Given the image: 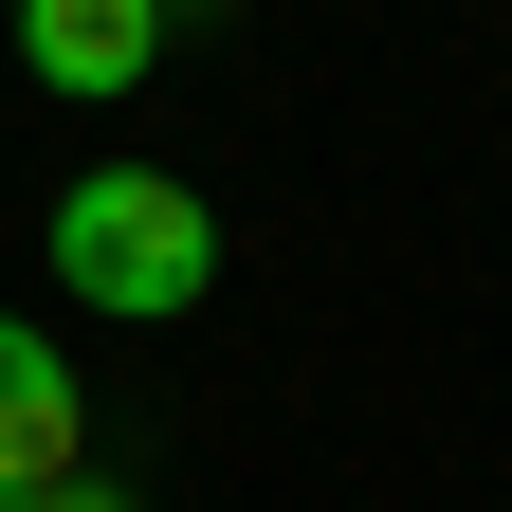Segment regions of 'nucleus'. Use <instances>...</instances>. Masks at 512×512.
I'll return each mask as SVG.
<instances>
[{"label":"nucleus","instance_id":"f257e3e1","mask_svg":"<svg viewBox=\"0 0 512 512\" xmlns=\"http://www.w3.org/2000/svg\"><path fill=\"white\" fill-rule=\"evenodd\" d=\"M55 293L110 311V330H183L220 293V202L165 165H74L55 183Z\"/></svg>","mask_w":512,"mask_h":512},{"label":"nucleus","instance_id":"f03ea898","mask_svg":"<svg viewBox=\"0 0 512 512\" xmlns=\"http://www.w3.org/2000/svg\"><path fill=\"white\" fill-rule=\"evenodd\" d=\"M37 476H92V384L55 330L0 311V494H37Z\"/></svg>","mask_w":512,"mask_h":512},{"label":"nucleus","instance_id":"7ed1b4c3","mask_svg":"<svg viewBox=\"0 0 512 512\" xmlns=\"http://www.w3.org/2000/svg\"><path fill=\"white\" fill-rule=\"evenodd\" d=\"M19 55H37V92L110 110V92L165 74V0H19Z\"/></svg>","mask_w":512,"mask_h":512},{"label":"nucleus","instance_id":"20e7f679","mask_svg":"<svg viewBox=\"0 0 512 512\" xmlns=\"http://www.w3.org/2000/svg\"><path fill=\"white\" fill-rule=\"evenodd\" d=\"M0 512H128L110 476H37V494H0Z\"/></svg>","mask_w":512,"mask_h":512}]
</instances>
